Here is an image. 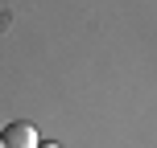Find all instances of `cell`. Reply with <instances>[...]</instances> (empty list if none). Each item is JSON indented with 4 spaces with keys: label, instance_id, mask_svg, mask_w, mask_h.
<instances>
[{
    "label": "cell",
    "instance_id": "2",
    "mask_svg": "<svg viewBox=\"0 0 157 148\" xmlns=\"http://www.w3.org/2000/svg\"><path fill=\"white\" fill-rule=\"evenodd\" d=\"M37 148H58V144H54V140H46V144H37Z\"/></svg>",
    "mask_w": 157,
    "mask_h": 148
},
{
    "label": "cell",
    "instance_id": "3",
    "mask_svg": "<svg viewBox=\"0 0 157 148\" xmlns=\"http://www.w3.org/2000/svg\"><path fill=\"white\" fill-rule=\"evenodd\" d=\"M0 148H4V140H0Z\"/></svg>",
    "mask_w": 157,
    "mask_h": 148
},
{
    "label": "cell",
    "instance_id": "1",
    "mask_svg": "<svg viewBox=\"0 0 157 148\" xmlns=\"http://www.w3.org/2000/svg\"><path fill=\"white\" fill-rule=\"evenodd\" d=\"M0 140H4V148H37V132H33V124L17 119L0 132Z\"/></svg>",
    "mask_w": 157,
    "mask_h": 148
}]
</instances>
